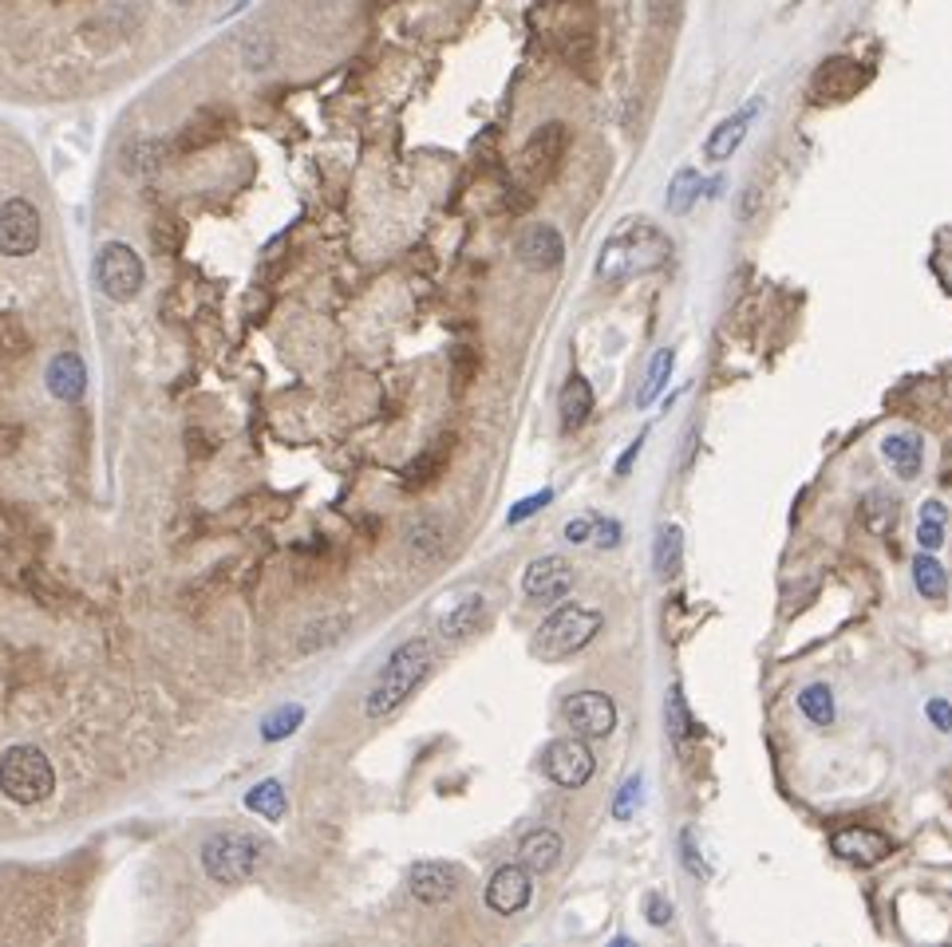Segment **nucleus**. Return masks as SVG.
<instances>
[{
	"label": "nucleus",
	"instance_id": "f257e3e1",
	"mask_svg": "<svg viewBox=\"0 0 952 947\" xmlns=\"http://www.w3.org/2000/svg\"><path fill=\"white\" fill-rule=\"evenodd\" d=\"M672 257V241L649 222H624L597 257V277L601 281H632L644 272L661 269Z\"/></svg>",
	"mask_w": 952,
	"mask_h": 947
},
{
	"label": "nucleus",
	"instance_id": "f03ea898",
	"mask_svg": "<svg viewBox=\"0 0 952 947\" xmlns=\"http://www.w3.org/2000/svg\"><path fill=\"white\" fill-rule=\"evenodd\" d=\"M431 664H435V652L424 636L404 639V644L392 652V659L384 664V671L376 676V684L368 687L364 714H368V719H387L392 711H399L415 695V687L431 676Z\"/></svg>",
	"mask_w": 952,
	"mask_h": 947
},
{
	"label": "nucleus",
	"instance_id": "7ed1b4c3",
	"mask_svg": "<svg viewBox=\"0 0 952 947\" xmlns=\"http://www.w3.org/2000/svg\"><path fill=\"white\" fill-rule=\"evenodd\" d=\"M601 628H605V616L597 609H589V604H561V609H554L538 624L530 652L538 659H546V664H557V659L577 656L581 647L593 644Z\"/></svg>",
	"mask_w": 952,
	"mask_h": 947
},
{
	"label": "nucleus",
	"instance_id": "20e7f679",
	"mask_svg": "<svg viewBox=\"0 0 952 947\" xmlns=\"http://www.w3.org/2000/svg\"><path fill=\"white\" fill-rule=\"evenodd\" d=\"M269 853V841L246 829H217L202 841V869L217 884H242Z\"/></svg>",
	"mask_w": 952,
	"mask_h": 947
},
{
	"label": "nucleus",
	"instance_id": "39448f33",
	"mask_svg": "<svg viewBox=\"0 0 952 947\" xmlns=\"http://www.w3.org/2000/svg\"><path fill=\"white\" fill-rule=\"evenodd\" d=\"M0 794L20 806H40L56 794V770L47 762V754L40 746H9L4 758H0Z\"/></svg>",
	"mask_w": 952,
	"mask_h": 947
},
{
	"label": "nucleus",
	"instance_id": "423d86ee",
	"mask_svg": "<svg viewBox=\"0 0 952 947\" xmlns=\"http://www.w3.org/2000/svg\"><path fill=\"white\" fill-rule=\"evenodd\" d=\"M566 142H569V131L561 122H546L538 131L530 134V142L518 151V182L526 190H538L546 186L549 179L557 174L561 166V154H566Z\"/></svg>",
	"mask_w": 952,
	"mask_h": 947
},
{
	"label": "nucleus",
	"instance_id": "0eeeda50",
	"mask_svg": "<svg viewBox=\"0 0 952 947\" xmlns=\"http://www.w3.org/2000/svg\"><path fill=\"white\" fill-rule=\"evenodd\" d=\"M95 281L99 289L111 297V301H131L135 292L142 289V261L135 254L131 245L124 241H111L99 249L95 257Z\"/></svg>",
	"mask_w": 952,
	"mask_h": 947
},
{
	"label": "nucleus",
	"instance_id": "6e6552de",
	"mask_svg": "<svg viewBox=\"0 0 952 947\" xmlns=\"http://www.w3.org/2000/svg\"><path fill=\"white\" fill-rule=\"evenodd\" d=\"M542 766H546V778L561 789H581L597 774V758L589 751V739H581V734L549 742Z\"/></svg>",
	"mask_w": 952,
	"mask_h": 947
},
{
	"label": "nucleus",
	"instance_id": "1a4fd4ad",
	"mask_svg": "<svg viewBox=\"0 0 952 947\" xmlns=\"http://www.w3.org/2000/svg\"><path fill=\"white\" fill-rule=\"evenodd\" d=\"M561 719L581 739H609L617 731V703L605 691H577L561 703Z\"/></svg>",
	"mask_w": 952,
	"mask_h": 947
},
{
	"label": "nucleus",
	"instance_id": "9d476101",
	"mask_svg": "<svg viewBox=\"0 0 952 947\" xmlns=\"http://www.w3.org/2000/svg\"><path fill=\"white\" fill-rule=\"evenodd\" d=\"M577 584V572L566 557H538V561H530V569L522 572V592H526L530 604H557L566 601L569 592Z\"/></svg>",
	"mask_w": 952,
	"mask_h": 947
},
{
	"label": "nucleus",
	"instance_id": "9b49d317",
	"mask_svg": "<svg viewBox=\"0 0 952 947\" xmlns=\"http://www.w3.org/2000/svg\"><path fill=\"white\" fill-rule=\"evenodd\" d=\"M40 245V214L29 197H9L0 206V254L29 257Z\"/></svg>",
	"mask_w": 952,
	"mask_h": 947
},
{
	"label": "nucleus",
	"instance_id": "f8f14e48",
	"mask_svg": "<svg viewBox=\"0 0 952 947\" xmlns=\"http://www.w3.org/2000/svg\"><path fill=\"white\" fill-rule=\"evenodd\" d=\"M530 896H534V881H530V869L522 861L502 864L486 884V908L499 912V916H518L530 904Z\"/></svg>",
	"mask_w": 952,
	"mask_h": 947
},
{
	"label": "nucleus",
	"instance_id": "ddd939ff",
	"mask_svg": "<svg viewBox=\"0 0 952 947\" xmlns=\"http://www.w3.org/2000/svg\"><path fill=\"white\" fill-rule=\"evenodd\" d=\"M514 254H518V261L526 265V269L549 272L566 261V241H561V234H557L554 226L542 222V226L522 229L518 241H514Z\"/></svg>",
	"mask_w": 952,
	"mask_h": 947
},
{
	"label": "nucleus",
	"instance_id": "4468645a",
	"mask_svg": "<svg viewBox=\"0 0 952 947\" xmlns=\"http://www.w3.org/2000/svg\"><path fill=\"white\" fill-rule=\"evenodd\" d=\"M407 889H411L415 901L447 904L459 892V869L447 861H419L407 872Z\"/></svg>",
	"mask_w": 952,
	"mask_h": 947
},
{
	"label": "nucleus",
	"instance_id": "2eb2a0df",
	"mask_svg": "<svg viewBox=\"0 0 952 947\" xmlns=\"http://www.w3.org/2000/svg\"><path fill=\"white\" fill-rule=\"evenodd\" d=\"M830 849L849 864H881L889 853H894V844H889L886 833H877L869 826H846L834 833Z\"/></svg>",
	"mask_w": 952,
	"mask_h": 947
},
{
	"label": "nucleus",
	"instance_id": "dca6fc26",
	"mask_svg": "<svg viewBox=\"0 0 952 947\" xmlns=\"http://www.w3.org/2000/svg\"><path fill=\"white\" fill-rule=\"evenodd\" d=\"M226 111L222 107H202V111H194L186 122H182V131L174 134V142H170V151H179V154H194L202 151V147H210V142H217L222 134H226Z\"/></svg>",
	"mask_w": 952,
	"mask_h": 947
},
{
	"label": "nucleus",
	"instance_id": "f3484780",
	"mask_svg": "<svg viewBox=\"0 0 952 947\" xmlns=\"http://www.w3.org/2000/svg\"><path fill=\"white\" fill-rule=\"evenodd\" d=\"M47 391L56 395V399H64V403H76V399H84L87 367H84V359H79L76 352H64V356H56L52 364H47Z\"/></svg>",
	"mask_w": 952,
	"mask_h": 947
},
{
	"label": "nucleus",
	"instance_id": "a211bd4d",
	"mask_svg": "<svg viewBox=\"0 0 952 947\" xmlns=\"http://www.w3.org/2000/svg\"><path fill=\"white\" fill-rule=\"evenodd\" d=\"M561 853H566V841L554 829H534V833L522 837L518 844V861L526 864L530 872H554L561 864Z\"/></svg>",
	"mask_w": 952,
	"mask_h": 947
},
{
	"label": "nucleus",
	"instance_id": "6ab92c4d",
	"mask_svg": "<svg viewBox=\"0 0 952 947\" xmlns=\"http://www.w3.org/2000/svg\"><path fill=\"white\" fill-rule=\"evenodd\" d=\"M755 111H759V104H751L747 111H739V115H731V119L719 122L716 131L707 134V142H704V159L707 162H727V159H731V154L739 151V142L747 139V127H751Z\"/></svg>",
	"mask_w": 952,
	"mask_h": 947
},
{
	"label": "nucleus",
	"instance_id": "aec40b11",
	"mask_svg": "<svg viewBox=\"0 0 952 947\" xmlns=\"http://www.w3.org/2000/svg\"><path fill=\"white\" fill-rule=\"evenodd\" d=\"M881 454H886V462L901 478H917V474H921V459H924V442L917 431H894L881 442Z\"/></svg>",
	"mask_w": 952,
	"mask_h": 947
},
{
	"label": "nucleus",
	"instance_id": "412c9836",
	"mask_svg": "<svg viewBox=\"0 0 952 947\" xmlns=\"http://www.w3.org/2000/svg\"><path fill=\"white\" fill-rule=\"evenodd\" d=\"M482 624H486V596L474 592V596L459 601L443 620H439V632H443L447 639H467V636H474V632H482Z\"/></svg>",
	"mask_w": 952,
	"mask_h": 947
},
{
	"label": "nucleus",
	"instance_id": "4be33fe9",
	"mask_svg": "<svg viewBox=\"0 0 952 947\" xmlns=\"http://www.w3.org/2000/svg\"><path fill=\"white\" fill-rule=\"evenodd\" d=\"M557 411H561V431H577L589 411H593V387L585 376H569L561 387V399H557Z\"/></svg>",
	"mask_w": 952,
	"mask_h": 947
},
{
	"label": "nucleus",
	"instance_id": "5701e85b",
	"mask_svg": "<svg viewBox=\"0 0 952 947\" xmlns=\"http://www.w3.org/2000/svg\"><path fill=\"white\" fill-rule=\"evenodd\" d=\"M167 162V142L162 139H135L124 147V170L135 179H151Z\"/></svg>",
	"mask_w": 952,
	"mask_h": 947
},
{
	"label": "nucleus",
	"instance_id": "b1692460",
	"mask_svg": "<svg viewBox=\"0 0 952 947\" xmlns=\"http://www.w3.org/2000/svg\"><path fill=\"white\" fill-rule=\"evenodd\" d=\"M913 584L924 601H941L944 592H949V572H944L941 561H937V553L921 549V553L913 557Z\"/></svg>",
	"mask_w": 952,
	"mask_h": 947
},
{
	"label": "nucleus",
	"instance_id": "393cba45",
	"mask_svg": "<svg viewBox=\"0 0 952 947\" xmlns=\"http://www.w3.org/2000/svg\"><path fill=\"white\" fill-rule=\"evenodd\" d=\"M854 64V60H830V64H822L819 79H814V95H822V99H846V95H854L862 84H866V76H846V67Z\"/></svg>",
	"mask_w": 952,
	"mask_h": 947
},
{
	"label": "nucleus",
	"instance_id": "a878e982",
	"mask_svg": "<svg viewBox=\"0 0 952 947\" xmlns=\"http://www.w3.org/2000/svg\"><path fill=\"white\" fill-rule=\"evenodd\" d=\"M672 367H676V352H672V347H661V352L652 356L641 391H637V407H641V411L644 407H652L664 395V387H668V379H672Z\"/></svg>",
	"mask_w": 952,
	"mask_h": 947
},
{
	"label": "nucleus",
	"instance_id": "bb28decb",
	"mask_svg": "<svg viewBox=\"0 0 952 947\" xmlns=\"http://www.w3.org/2000/svg\"><path fill=\"white\" fill-rule=\"evenodd\" d=\"M799 711L806 714V719L814 722V727H834V719H838V707H834V691H830L826 684H806L799 691Z\"/></svg>",
	"mask_w": 952,
	"mask_h": 947
},
{
	"label": "nucleus",
	"instance_id": "cd10ccee",
	"mask_svg": "<svg viewBox=\"0 0 952 947\" xmlns=\"http://www.w3.org/2000/svg\"><path fill=\"white\" fill-rule=\"evenodd\" d=\"M680 557H684V534H680V526H661L656 529V553H652L661 581H672V577H676Z\"/></svg>",
	"mask_w": 952,
	"mask_h": 947
},
{
	"label": "nucleus",
	"instance_id": "c85d7f7f",
	"mask_svg": "<svg viewBox=\"0 0 952 947\" xmlns=\"http://www.w3.org/2000/svg\"><path fill=\"white\" fill-rule=\"evenodd\" d=\"M246 809H254V814L269 817V821H281L285 809H289V801H285L281 782L269 778V782H261V786L249 789V794H246Z\"/></svg>",
	"mask_w": 952,
	"mask_h": 947
},
{
	"label": "nucleus",
	"instance_id": "c756f323",
	"mask_svg": "<svg viewBox=\"0 0 952 947\" xmlns=\"http://www.w3.org/2000/svg\"><path fill=\"white\" fill-rule=\"evenodd\" d=\"M696 197H704V182H699L696 170H676V179L668 186V209L672 214H688L696 206Z\"/></svg>",
	"mask_w": 952,
	"mask_h": 947
},
{
	"label": "nucleus",
	"instance_id": "7c9ffc66",
	"mask_svg": "<svg viewBox=\"0 0 952 947\" xmlns=\"http://www.w3.org/2000/svg\"><path fill=\"white\" fill-rule=\"evenodd\" d=\"M407 545H411L415 557L431 561V557L439 553V549H443V526H439L435 517H424V521H415L411 534H407Z\"/></svg>",
	"mask_w": 952,
	"mask_h": 947
},
{
	"label": "nucleus",
	"instance_id": "2f4dec72",
	"mask_svg": "<svg viewBox=\"0 0 952 947\" xmlns=\"http://www.w3.org/2000/svg\"><path fill=\"white\" fill-rule=\"evenodd\" d=\"M151 249H154V254H162V257L179 254V249H182V222H179V217L162 214L159 222H151Z\"/></svg>",
	"mask_w": 952,
	"mask_h": 947
},
{
	"label": "nucleus",
	"instance_id": "473e14b6",
	"mask_svg": "<svg viewBox=\"0 0 952 947\" xmlns=\"http://www.w3.org/2000/svg\"><path fill=\"white\" fill-rule=\"evenodd\" d=\"M344 636V620L340 616H329V620H317V624H309L301 636V652H321V647L336 644V639Z\"/></svg>",
	"mask_w": 952,
	"mask_h": 947
},
{
	"label": "nucleus",
	"instance_id": "72a5a7b5",
	"mask_svg": "<svg viewBox=\"0 0 952 947\" xmlns=\"http://www.w3.org/2000/svg\"><path fill=\"white\" fill-rule=\"evenodd\" d=\"M301 719H304V707L285 703L281 711H274V714H269V719H265L261 734H265V739H269V742H274V739H289V734L297 731V727H301Z\"/></svg>",
	"mask_w": 952,
	"mask_h": 947
},
{
	"label": "nucleus",
	"instance_id": "f704fd0d",
	"mask_svg": "<svg viewBox=\"0 0 952 947\" xmlns=\"http://www.w3.org/2000/svg\"><path fill=\"white\" fill-rule=\"evenodd\" d=\"M29 332H24V324H20L17 316H0V356L12 359V356H24L29 352Z\"/></svg>",
	"mask_w": 952,
	"mask_h": 947
},
{
	"label": "nucleus",
	"instance_id": "c9c22d12",
	"mask_svg": "<svg viewBox=\"0 0 952 947\" xmlns=\"http://www.w3.org/2000/svg\"><path fill=\"white\" fill-rule=\"evenodd\" d=\"M668 722H672V739H688V734H699L696 722L688 719V707H684V691L672 687L668 691Z\"/></svg>",
	"mask_w": 952,
	"mask_h": 947
},
{
	"label": "nucleus",
	"instance_id": "e433bc0d",
	"mask_svg": "<svg viewBox=\"0 0 952 947\" xmlns=\"http://www.w3.org/2000/svg\"><path fill=\"white\" fill-rule=\"evenodd\" d=\"M641 797H644V782L641 778H629L621 789H617L613 797V817L617 821H629L632 814H637V806H641Z\"/></svg>",
	"mask_w": 952,
	"mask_h": 947
},
{
	"label": "nucleus",
	"instance_id": "4c0bfd02",
	"mask_svg": "<svg viewBox=\"0 0 952 947\" xmlns=\"http://www.w3.org/2000/svg\"><path fill=\"white\" fill-rule=\"evenodd\" d=\"M277 60V47L269 44V36H254L246 44V64L254 67V72H265V67L274 64Z\"/></svg>",
	"mask_w": 952,
	"mask_h": 947
},
{
	"label": "nucleus",
	"instance_id": "58836bf2",
	"mask_svg": "<svg viewBox=\"0 0 952 947\" xmlns=\"http://www.w3.org/2000/svg\"><path fill=\"white\" fill-rule=\"evenodd\" d=\"M439 466H443V454L435 459V451H427L424 459L411 462V466H407V478H404V482H407V486H411V489H415V486H424V482H431V478H435V470H439Z\"/></svg>",
	"mask_w": 952,
	"mask_h": 947
},
{
	"label": "nucleus",
	"instance_id": "ea45409f",
	"mask_svg": "<svg viewBox=\"0 0 952 947\" xmlns=\"http://www.w3.org/2000/svg\"><path fill=\"white\" fill-rule=\"evenodd\" d=\"M917 545L929 549V553H937V549L944 545V521H937V517H921V526H917Z\"/></svg>",
	"mask_w": 952,
	"mask_h": 947
},
{
	"label": "nucleus",
	"instance_id": "a19ab883",
	"mask_svg": "<svg viewBox=\"0 0 952 947\" xmlns=\"http://www.w3.org/2000/svg\"><path fill=\"white\" fill-rule=\"evenodd\" d=\"M644 916H649L652 928H668V924H672V904L664 901L661 892H649V896H644Z\"/></svg>",
	"mask_w": 952,
	"mask_h": 947
},
{
	"label": "nucleus",
	"instance_id": "79ce46f5",
	"mask_svg": "<svg viewBox=\"0 0 952 947\" xmlns=\"http://www.w3.org/2000/svg\"><path fill=\"white\" fill-rule=\"evenodd\" d=\"M924 714H929V722H933L941 734H952V703L949 699H929V703H924Z\"/></svg>",
	"mask_w": 952,
	"mask_h": 947
},
{
	"label": "nucleus",
	"instance_id": "37998d69",
	"mask_svg": "<svg viewBox=\"0 0 952 947\" xmlns=\"http://www.w3.org/2000/svg\"><path fill=\"white\" fill-rule=\"evenodd\" d=\"M593 526H597V514H585V517H574L566 526V541L574 545H589L593 541Z\"/></svg>",
	"mask_w": 952,
	"mask_h": 947
},
{
	"label": "nucleus",
	"instance_id": "c03bdc74",
	"mask_svg": "<svg viewBox=\"0 0 952 947\" xmlns=\"http://www.w3.org/2000/svg\"><path fill=\"white\" fill-rule=\"evenodd\" d=\"M549 497H554V494H549V489H542V494H534V497H522L518 506L510 509V526H518V521H526L530 514H538V509L546 506Z\"/></svg>",
	"mask_w": 952,
	"mask_h": 947
},
{
	"label": "nucleus",
	"instance_id": "a18cd8bd",
	"mask_svg": "<svg viewBox=\"0 0 952 947\" xmlns=\"http://www.w3.org/2000/svg\"><path fill=\"white\" fill-rule=\"evenodd\" d=\"M617 541H621V526H617V521H609V517H597L593 545H601V549H613Z\"/></svg>",
	"mask_w": 952,
	"mask_h": 947
},
{
	"label": "nucleus",
	"instance_id": "49530a36",
	"mask_svg": "<svg viewBox=\"0 0 952 947\" xmlns=\"http://www.w3.org/2000/svg\"><path fill=\"white\" fill-rule=\"evenodd\" d=\"M680 844H684V864H688V869H692V876H707V864L699 861L696 837H692L688 829H684V833H680Z\"/></svg>",
	"mask_w": 952,
	"mask_h": 947
},
{
	"label": "nucleus",
	"instance_id": "de8ad7c7",
	"mask_svg": "<svg viewBox=\"0 0 952 947\" xmlns=\"http://www.w3.org/2000/svg\"><path fill=\"white\" fill-rule=\"evenodd\" d=\"M921 517H937V521H944V517H949V509H944V502L929 497V502H921Z\"/></svg>",
	"mask_w": 952,
	"mask_h": 947
},
{
	"label": "nucleus",
	"instance_id": "09e8293b",
	"mask_svg": "<svg viewBox=\"0 0 952 947\" xmlns=\"http://www.w3.org/2000/svg\"><path fill=\"white\" fill-rule=\"evenodd\" d=\"M641 446H644V439H637V442H632V446H629V451L621 454V462H617V474H629L632 459H637V451H641Z\"/></svg>",
	"mask_w": 952,
	"mask_h": 947
},
{
	"label": "nucleus",
	"instance_id": "8fccbe9b",
	"mask_svg": "<svg viewBox=\"0 0 952 947\" xmlns=\"http://www.w3.org/2000/svg\"><path fill=\"white\" fill-rule=\"evenodd\" d=\"M174 4H190V0H174Z\"/></svg>",
	"mask_w": 952,
	"mask_h": 947
},
{
	"label": "nucleus",
	"instance_id": "3c124183",
	"mask_svg": "<svg viewBox=\"0 0 952 947\" xmlns=\"http://www.w3.org/2000/svg\"><path fill=\"white\" fill-rule=\"evenodd\" d=\"M321 4H332V0H321Z\"/></svg>",
	"mask_w": 952,
	"mask_h": 947
}]
</instances>
